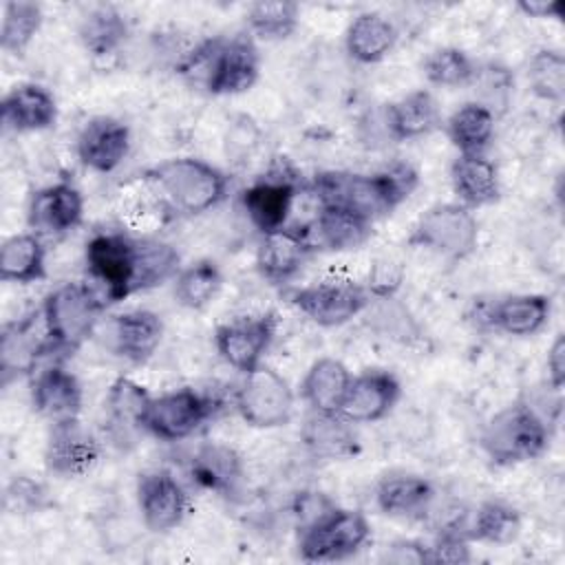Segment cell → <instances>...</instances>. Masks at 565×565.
<instances>
[{
  "label": "cell",
  "instance_id": "cell-1",
  "mask_svg": "<svg viewBox=\"0 0 565 565\" xmlns=\"http://www.w3.org/2000/svg\"><path fill=\"white\" fill-rule=\"evenodd\" d=\"M84 258L106 302H119L135 291L161 285L179 265V254L168 243L132 238L124 232H99L90 236Z\"/></svg>",
  "mask_w": 565,
  "mask_h": 565
},
{
  "label": "cell",
  "instance_id": "cell-2",
  "mask_svg": "<svg viewBox=\"0 0 565 565\" xmlns=\"http://www.w3.org/2000/svg\"><path fill=\"white\" fill-rule=\"evenodd\" d=\"M417 170L406 163H393L380 172H342L329 170L311 179L309 190L320 207H342L375 221L391 214L417 188Z\"/></svg>",
  "mask_w": 565,
  "mask_h": 565
},
{
  "label": "cell",
  "instance_id": "cell-3",
  "mask_svg": "<svg viewBox=\"0 0 565 565\" xmlns=\"http://www.w3.org/2000/svg\"><path fill=\"white\" fill-rule=\"evenodd\" d=\"M550 444L545 419L523 402L494 413L481 430V448L497 466L536 459Z\"/></svg>",
  "mask_w": 565,
  "mask_h": 565
},
{
  "label": "cell",
  "instance_id": "cell-4",
  "mask_svg": "<svg viewBox=\"0 0 565 565\" xmlns=\"http://www.w3.org/2000/svg\"><path fill=\"white\" fill-rule=\"evenodd\" d=\"M104 298L82 282L55 287L42 302V318L55 353H73L95 331Z\"/></svg>",
  "mask_w": 565,
  "mask_h": 565
},
{
  "label": "cell",
  "instance_id": "cell-5",
  "mask_svg": "<svg viewBox=\"0 0 565 565\" xmlns=\"http://www.w3.org/2000/svg\"><path fill=\"white\" fill-rule=\"evenodd\" d=\"M152 179L170 203L185 214H203L218 205L227 192L225 174L194 157H179L159 163Z\"/></svg>",
  "mask_w": 565,
  "mask_h": 565
},
{
  "label": "cell",
  "instance_id": "cell-6",
  "mask_svg": "<svg viewBox=\"0 0 565 565\" xmlns=\"http://www.w3.org/2000/svg\"><path fill=\"white\" fill-rule=\"evenodd\" d=\"M298 190H302L300 172L289 159L276 157L265 174L241 192V203L260 234H269L285 227Z\"/></svg>",
  "mask_w": 565,
  "mask_h": 565
},
{
  "label": "cell",
  "instance_id": "cell-7",
  "mask_svg": "<svg viewBox=\"0 0 565 565\" xmlns=\"http://www.w3.org/2000/svg\"><path fill=\"white\" fill-rule=\"evenodd\" d=\"M479 241V225L466 205L441 203L426 210L411 236L413 245L426 247L439 256L461 260L470 256Z\"/></svg>",
  "mask_w": 565,
  "mask_h": 565
},
{
  "label": "cell",
  "instance_id": "cell-8",
  "mask_svg": "<svg viewBox=\"0 0 565 565\" xmlns=\"http://www.w3.org/2000/svg\"><path fill=\"white\" fill-rule=\"evenodd\" d=\"M371 536V527L364 514L355 510L333 508L320 521L302 530L300 558L311 563L342 561L355 554Z\"/></svg>",
  "mask_w": 565,
  "mask_h": 565
},
{
  "label": "cell",
  "instance_id": "cell-9",
  "mask_svg": "<svg viewBox=\"0 0 565 565\" xmlns=\"http://www.w3.org/2000/svg\"><path fill=\"white\" fill-rule=\"evenodd\" d=\"M236 408L254 428L285 426L294 411V391L280 373L260 364L245 373L236 395Z\"/></svg>",
  "mask_w": 565,
  "mask_h": 565
},
{
  "label": "cell",
  "instance_id": "cell-10",
  "mask_svg": "<svg viewBox=\"0 0 565 565\" xmlns=\"http://www.w3.org/2000/svg\"><path fill=\"white\" fill-rule=\"evenodd\" d=\"M289 300L311 322L320 327H340L371 305V294L366 287L351 280H322L294 289Z\"/></svg>",
  "mask_w": 565,
  "mask_h": 565
},
{
  "label": "cell",
  "instance_id": "cell-11",
  "mask_svg": "<svg viewBox=\"0 0 565 565\" xmlns=\"http://www.w3.org/2000/svg\"><path fill=\"white\" fill-rule=\"evenodd\" d=\"M210 413L212 404L205 395L192 388L168 391L157 397L150 395L141 415V428L163 441H179L194 435Z\"/></svg>",
  "mask_w": 565,
  "mask_h": 565
},
{
  "label": "cell",
  "instance_id": "cell-12",
  "mask_svg": "<svg viewBox=\"0 0 565 565\" xmlns=\"http://www.w3.org/2000/svg\"><path fill=\"white\" fill-rule=\"evenodd\" d=\"M276 333V318L271 313L258 318H238L216 329L214 342L218 355L236 371L249 373L260 366L265 351Z\"/></svg>",
  "mask_w": 565,
  "mask_h": 565
},
{
  "label": "cell",
  "instance_id": "cell-13",
  "mask_svg": "<svg viewBox=\"0 0 565 565\" xmlns=\"http://www.w3.org/2000/svg\"><path fill=\"white\" fill-rule=\"evenodd\" d=\"M137 501L141 519L152 532H168L177 527L190 508L188 492L168 470H152L139 477Z\"/></svg>",
  "mask_w": 565,
  "mask_h": 565
},
{
  "label": "cell",
  "instance_id": "cell-14",
  "mask_svg": "<svg viewBox=\"0 0 565 565\" xmlns=\"http://www.w3.org/2000/svg\"><path fill=\"white\" fill-rule=\"evenodd\" d=\"M260 71V57L249 38L218 40L205 88L212 95H238L249 90Z\"/></svg>",
  "mask_w": 565,
  "mask_h": 565
},
{
  "label": "cell",
  "instance_id": "cell-15",
  "mask_svg": "<svg viewBox=\"0 0 565 565\" xmlns=\"http://www.w3.org/2000/svg\"><path fill=\"white\" fill-rule=\"evenodd\" d=\"M46 353H53V349L49 342L42 311H33L2 327L0 364L4 382L22 373L35 371L38 360Z\"/></svg>",
  "mask_w": 565,
  "mask_h": 565
},
{
  "label": "cell",
  "instance_id": "cell-16",
  "mask_svg": "<svg viewBox=\"0 0 565 565\" xmlns=\"http://www.w3.org/2000/svg\"><path fill=\"white\" fill-rule=\"evenodd\" d=\"M84 199L82 192L68 183L60 181L38 190L29 201V227L38 236H62L82 223Z\"/></svg>",
  "mask_w": 565,
  "mask_h": 565
},
{
  "label": "cell",
  "instance_id": "cell-17",
  "mask_svg": "<svg viewBox=\"0 0 565 565\" xmlns=\"http://www.w3.org/2000/svg\"><path fill=\"white\" fill-rule=\"evenodd\" d=\"M313 247L316 245L309 230H296L285 225L276 232L263 234L256 252V267L260 276L269 282H287L302 269Z\"/></svg>",
  "mask_w": 565,
  "mask_h": 565
},
{
  "label": "cell",
  "instance_id": "cell-18",
  "mask_svg": "<svg viewBox=\"0 0 565 565\" xmlns=\"http://www.w3.org/2000/svg\"><path fill=\"white\" fill-rule=\"evenodd\" d=\"M399 382L388 371H364L349 384L340 417L349 424H369L386 417L399 399Z\"/></svg>",
  "mask_w": 565,
  "mask_h": 565
},
{
  "label": "cell",
  "instance_id": "cell-19",
  "mask_svg": "<svg viewBox=\"0 0 565 565\" xmlns=\"http://www.w3.org/2000/svg\"><path fill=\"white\" fill-rule=\"evenodd\" d=\"M33 406L51 424L77 422L82 411V386L77 377L60 364L42 369L33 380Z\"/></svg>",
  "mask_w": 565,
  "mask_h": 565
},
{
  "label": "cell",
  "instance_id": "cell-20",
  "mask_svg": "<svg viewBox=\"0 0 565 565\" xmlns=\"http://www.w3.org/2000/svg\"><path fill=\"white\" fill-rule=\"evenodd\" d=\"M130 148V130L115 117H93L77 137L79 161L95 172H113Z\"/></svg>",
  "mask_w": 565,
  "mask_h": 565
},
{
  "label": "cell",
  "instance_id": "cell-21",
  "mask_svg": "<svg viewBox=\"0 0 565 565\" xmlns=\"http://www.w3.org/2000/svg\"><path fill=\"white\" fill-rule=\"evenodd\" d=\"M46 468L60 477L86 475L99 459L97 439L77 422L53 426L46 444Z\"/></svg>",
  "mask_w": 565,
  "mask_h": 565
},
{
  "label": "cell",
  "instance_id": "cell-22",
  "mask_svg": "<svg viewBox=\"0 0 565 565\" xmlns=\"http://www.w3.org/2000/svg\"><path fill=\"white\" fill-rule=\"evenodd\" d=\"M57 119L55 97L40 84L13 86L2 99V124L15 132L46 130Z\"/></svg>",
  "mask_w": 565,
  "mask_h": 565
},
{
  "label": "cell",
  "instance_id": "cell-23",
  "mask_svg": "<svg viewBox=\"0 0 565 565\" xmlns=\"http://www.w3.org/2000/svg\"><path fill=\"white\" fill-rule=\"evenodd\" d=\"M163 338V322L154 311L132 309L113 320V349L128 362H146Z\"/></svg>",
  "mask_w": 565,
  "mask_h": 565
},
{
  "label": "cell",
  "instance_id": "cell-24",
  "mask_svg": "<svg viewBox=\"0 0 565 565\" xmlns=\"http://www.w3.org/2000/svg\"><path fill=\"white\" fill-rule=\"evenodd\" d=\"M450 183L466 207H481L499 201V172L483 154H459L450 163Z\"/></svg>",
  "mask_w": 565,
  "mask_h": 565
},
{
  "label": "cell",
  "instance_id": "cell-25",
  "mask_svg": "<svg viewBox=\"0 0 565 565\" xmlns=\"http://www.w3.org/2000/svg\"><path fill=\"white\" fill-rule=\"evenodd\" d=\"M351 380L353 375L344 362L335 358H320L309 366L302 380V397L313 408V413L340 415Z\"/></svg>",
  "mask_w": 565,
  "mask_h": 565
},
{
  "label": "cell",
  "instance_id": "cell-26",
  "mask_svg": "<svg viewBox=\"0 0 565 565\" xmlns=\"http://www.w3.org/2000/svg\"><path fill=\"white\" fill-rule=\"evenodd\" d=\"M373 232V223L342 207H320L309 230L313 245L329 252H351L362 247Z\"/></svg>",
  "mask_w": 565,
  "mask_h": 565
},
{
  "label": "cell",
  "instance_id": "cell-27",
  "mask_svg": "<svg viewBox=\"0 0 565 565\" xmlns=\"http://www.w3.org/2000/svg\"><path fill=\"white\" fill-rule=\"evenodd\" d=\"M433 499V483L417 475H388L375 488L377 508L388 516H422Z\"/></svg>",
  "mask_w": 565,
  "mask_h": 565
},
{
  "label": "cell",
  "instance_id": "cell-28",
  "mask_svg": "<svg viewBox=\"0 0 565 565\" xmlns=\"http://www.w3.org/2000/svg\"><path fill=\"white\" fill-rule=\"evenodd\" d=\"M488 322L508 335H532L541 331L550 318V298L543 294H519L494 302Z\"/></svg>",
  "mask_w": 565,
  "mask_h": 565
},
{
  "label": "cell",
  "instance_id": "cell-29",
  "mask_svg": "<svg viewBox=\"0 0 565 565\" xmlns=\"http://www.w3.org/2000/svg\"><path fill=\"white\" fill-rule=\"evenodd\" d=\"M397 42V29L388 18L375 11L360 13L347 29V53L360 64H375L384 60Z\"/></svg>",
  "mask_w": 565,
  "mask_h": 565
},
{
  "label": "cell",
  "instance_id": "cell-30",
  "mask_svg": "<svg viewBox=\"0 0 565 565\" xmlns=\"http://www.w3.org/2000/svg\"><path fill=\"white\" fill-rule=\"evenodd\" d=\"M437 126L439 108L428 90H413L386 108V128L397 141L424 137Z\"/></svg>",
  "mask_w": 565,
  "mask_h": 565
},
{
  "label": "cell",
  "instance_id": "cell-31",
  "mask_svg": "<svg viewBox=\"0 0 565 565\" xmlns=\"http://www.w3.org/2000/svg\"><path fill=\"white\" fill-rule=\"evenodd\" d=\"M192 479L212 492L232 494L243 477L241 457L223 444H207L196 450L190 466Z\"/></svg>",
  "mask_w": 565,
  "mask_h": 565
},
{
  "label": "cell",
  "instance_id": "cell-32",
  "mask_svg": "<svg viewBox=\"0 0 565 565\" xmlns=\"http://www.w3.org/2000/svg\"><path fill=\"white\" fill-rule=\"evenodd\" d=\"M46 276L44 245L38 234H13L0 247V278L29 285Z\"/></svg>",
  "mask_w": 565,
  "mask_h": 565
},
{
  "label": "cell",
  "instance_id": "cell-33",
  "mask_svg": "<svg viewBox=\"0 0 565 565\" xmlns=\"http://www.w3.org/2000/svg\"><path fill=\"white\" fill-rule=\"evenodd\" d=\"M446 132L459 154H483L494 137V115L488 106L468 102L448 117Z\"/></svg>",
  "mask_w": 565,
  "mask_h": 565
},
{
  "label": "cell",
  "instance_id": "cell-34",
  "mask_svg": "<svg viewBox=\"0 0 565 565\" xmlns=\"http://www.w3.org/2000/svg\"><path fill=\"white\" fill-rule=\"evenodd\" d=\"M77 35L84 49L97 57L110 55L121 46L128 35V24L124 15L110 4H97L84 13Z\"/></svg>",
  "mask_w": 565,
  "mask_h": 565
},
{
  "label": "cell",
  "instance_id": "cell-35",
  "mask_svg": "<svg viewBox=\"0 0 565 565\" xmlns=\"http://www.w3.org/2000/svg\"><path fill=\"white\" fill-rule=\"evenodd\" d=\"M305 444L318 457L340 459L355 452V435L340 415L316 413L305 428Z\"/></svg>",
  "mask_w": 565,
  "mask_h": 565
},
{
  "label": "cell",
  "instance_id": "cell-36",
  "mask_svg": "<svg viewBox=\"0 0 565 565\" xmlns=\"http://www.w3.org/2000/svg\"><path fill=\"white\" fill-rule=\"evenodd\" d=\"M519 532H521L519 510L505 501L488 499L477 508L468 536L483 543L505 545V543H512L519 536Z\"/></svg>",
  "mask_w": 565,
  "mask_h": 565
},
{
  "label": "cell",
  "instance_id": "cell-37",
  "mask_svg": "<svg viewBox=\"0 0 565 565\" xmlns=\"http://www.w3.org/2000/svg\"><path fill=\"white\" fill-rule=\"evenodd\" d=\"M42 7L29 0H9L2 9V26H0V46L7 53L22 55L35 33L42 26Z\"/></svg>",
  "mask_w": 565,
  "mask_h": 565
},
{
  "label": "cell",
  "instance_id": "cell-38",
  "mask_svg": "<svg viewBox=\"0 0 565 565\" xmlns=\"http://www.w3.org/2000/svg\"><path fill=\"white\" fill-rule=\"evenodd\" d=\"M223 285V276L212 260H199L181 269L174 282L177 300L188 309H203L210 305Z\"/></svg>",
  "mask_w": 565,
  "mask_h": 565
},
{
  "label": "cell",
  "instance_id": "cell-39",
  "mask_svg": "<svg viewBox=\"0 0 565 565\" xmlns=\"http://www.w3.org/2000/svg\"><path fill=\"white\" fill-rule=\"evenodd\" d=\"M148 399L150 395L143 386H139L130 377H117L106 397L113 428L121 435L130 433L132 428H141V415Z\"/></svg>",
  "mask_w": 565,
  "mask_h": 565
},
{
  "label": "cell",
  "instance_id": "cell-40",
  "mask_svg": "<svg viewBox=\"0 0 565 565\" xmlns=\"http://www.w3.org/2000/svg\"><path fill=\"white\" fill-rule=\"evenodd\" d=\"M300 9L291 0L254 2L247 11L249 29L265 40H285L298 26Z\"/></svg>",
  "mask_w": 565,
  "mask_h": 565
},
{
  "label": "cell",
  "instance_id": "cell-41",
  "mask_svg": "<svg viewBox=\"0 0 565 565\" xmlns=\"http://www.w3.org/2000/svg\"><path fill=\"white\" fill-rule=\"evenodd\" d=\"M424 75L435 86H461L477 77V66L470 55L457 46L433 51L424 62Z\"/></svg>",
  "mask_w": 565,
  "mask_h": 565
},
{
  "label": "cell",
  "instance_id": "cell-42",
  "mask_svg": "<svg viewBox=\"0 0 565 565\" xmlns=\"http://www.w3.org/2000/svg\"><path fill=\"white\" fill-rule=\"evenodd\" d=\"M532 90L550 102H561L565 95V57L558 51H536L527 64Z\"/></svg>",
  "mask_w": 565,
  "mask_h": 565
},
{
  "label": "cell",
  "instance_id": "cell-43",
  "mask_svg": "<svg viewBox=\"0 0 565 565\" xmlns=\"http://www.w3.org/2000/svg\"><path fill=\"white\" fill-rule=\"evenodd\" d=\"M402 278H404V269L399 263L391 260V258H384V260H377L375 267L371 269L369 274V287L366 291L382 300V298H393V294L397 291V287L402 285Z\"/></svg>",
  "mask_w": 565,
  "mask_h": 565
},
{
  "label": "cell",
  "instance_id": "cell-44",
  "mask_svg": "<svg viewBox=\"0 0 565 565\" xmlns=\"http://www.w3.org/2000/svg\"><path fill=\"white\" fill-rule=\"evenodd\" d=\"M428 563H468L470 547L463 534H439L433 545H426Z\"/></svg>",
  "mask_w": 565,
  "mask_h": 565
},
{
  "label": "cell",
  "instance_id": "cell-45",
  "mask_svg": "<svg viewBox=\"0 0 565 565\" xmlns=\"http://www.w3.org/2000/svg\"><path fill=\"white\" fill-rule=\"evenodd\" d=\"M20 512H31V510H40L44 508V490L40 483L20 477L15 481H11V486L7 488V505H11Z\"/></svg>",
  "mask_w": 565,
  "mask_h": 565
},
{
  "label": "cell",
  "instance_id": "cell-46",
  "mask_svg": "<svg viewBox=\"0 0 565 565\" xmlns=\"http://www.w3.org/2000/svg\"><path fill=\"white\" fill-rule=\"evenodd\" d=\"M547 375H550L552 388L561 391V386L565 382V338H563V333H558L556 340L550 347V353H547Z\"/></svg>",
  "mask_w": 565,
  "mask_h": 565
},
{
  "label": "cell",
  "instance_id": "cell-47",
  "mask_svg": "<svg viewBox=\"0 0 565 565\" xmlns=\"http://www.w3.org/2000/svg\"><path fill=\"white\" fill-rule=\"evenodd\" d=\"M393 547V554L388 556L395 563H428L426 545L417 541H399Z\"/></svg>",
  "mask_w": 565,
  "mask_h": 565
},
{
  "label": "cell",
  "instance_id": "cell-48",
  "mask_svg": "<svg viewBox=\"0 0 565 565\" xmlns=\"http://www.w3.org/2000/svg\"><path fill=\"white\" fill-rule=\"evenodd\" d=\"M519 9L532 18H561L563 2L558 0H521Z\"/></svg>",
  "mask_w": 565,
  "mask_h": 565
}]
</instances>
